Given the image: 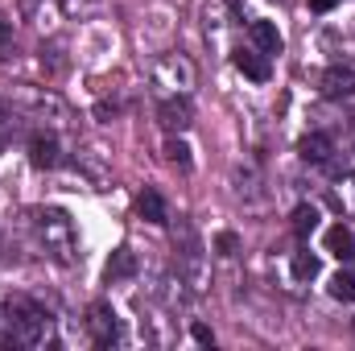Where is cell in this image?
I'll return each instance as SVG.
<instances>
[{"instance_id":"2","label":"cell","mask_w":355,"mask_h":351,"mask_svg":"<svg viewBox=\"0 0 355 351\" xmlns=\"http://www.w3.org/2000/svg\"><path fill=\"white\" fill-rule=\"evenodd\" d=\"M4 323H8V339L12 343H25V348H42V343H50V335H54V323H50V314L42 310V306H33L29 298H8L4 302Z\"/></svg>"},{"instance_id":"25","label":"cell","mask_w":355,"mask_h":351,"mask_svg":"<svg viewBox=\"0 0 355 351\" xmlns=\"http://www.w3.org/2000/svg\"><path fill=\"white\" fill-rule=\"evenodd\" d=\"M335 4H339V0H310V8H314V12H331Z\"/></svg>"},{"instance_id":"8","label":"cell","mask_w":355,"mask_h":351,"mask_svg":"<svg viewBox=\"0 0 355 351\" xmlns=\"http://www.w3.org/2000/svg\"><path fill=\"white\" fill-rule=\"evenodd\" d=\"M29 162H33L37 170H54V166L62 162V149H58V137H50V132H37V137L29 141Z\"/></svg>"},{"instance_id":"4","label":"cell","mask_w":355,"mask_h":351,"mask_svg":"<svg viewBox=\"0 0 355 351\" xmlns=\"http://www.w3.org/2000/svg\"><path fill=\"white\" fill-rule=\"evenodd\" d=\"M153 87L162 95H190V87H194V62L186 54H162L153 62Z\"/></svg>"},{"instance_id":"26","label":"cell","mask_w":355,"mask_h":351,"mask_svg":"<svg viewBox=\"0 0 355 351\" xmlns=\"http://www.w3.org/2000/svg\"><path fill=\"white\" fill-rule=\"evenodd\" d=\"M0 116H4V103H0Z\"/></svg>"},{"instance_id":"20","label":"cell","mask_w":355,"mask_h":351,"mask_svg":"<svg viewBox=\"0 0 355 351\" xmlns=\"http://www.w3.org/2000/svg\"><path fill=\"white\" fill-rule=\"evenodd\" d=\"M327 293H331L335 302H355V277L352 273H335V277L327 281Z\"/></svg>"},{"instance_id":"11","label":"cell","mask_w":355,"mask_h":351,"mask_svg":"<svg viewBox=\"0 0 355 351\" xmlns=\"http://www.w3.org/2000/svg\"><path fill=\"white\" fill-rule=\"evenodd\" d=\"M248 37H252V46H257L261 54H268V58L285 50V37H281V29H277L272 21H252V25H248Z\"/></svg>"},{"instance_id":"1","label":"cell","mask_w":355,"mask_h":351,"mask_svg":"<svg viewBox=\"0 0 355 351\" xmlns=\"http://www.w3.org/2000/svg\"><path fill=\"white\" fill-rule=\"evenodd\" d=\"M29 223H33V236H37V244L46 248V257H54V261H62V264L75 261L79 244H75V223H71L67 211H58V207H37Z\"/></svg>"},{"instance_id":"6","label":"cell","mask_w":355,"mask_h":351,"mask_svg":"<svg viewBox=\"0 0 355 351\" xmlns=\"http://www.w3.org/2000/svg\"><path fill=\"white\" fill-rule=\"evenodd\" d=\"M157 120H162L166 132H186V128L194 124V108H190L186 95H166L162 108H157Z\"/></svg>"},{"instance_id":"10","label":"cell","mask_w":355,"mask_h":351,"mask_svg":"<svg viewBox=\"0 0 355 351\" xmlns=\"http://www.w3.org/2000/svg\"><path fill=\"white\" fill-rule=\"evenodd\" d=\"M322 95L327 99H352L355 95V71L352 67H331L322 75Z\"/></svg>"},{"instance_id":"24","label":"cell","mask_w":355,"mask_h":351,"mask_svg":"<svg viewBox=\"0 0 355 351\" xmlns=\"http://www.w3.org/2000/svg\"><path fill=\"white\" fill-rule=\"evenodd\" d=\"M95 116H99V120H107V116H116V103H95Z\"/></svg>"},{"instance_id":"7","label":"cell","mask_w":355,"mask_h":351,"mask_svg":"<svg viewBox=\"0 0 355 351\" xmlns=\"http://www.w3.org/2000/svg\"><path fill=\"white\" fill-rule=\"evenodd\" d=\"M236 71L244 79H252V83H268L272 79V62H268V54H261L257 46L252 50H236Z\"/></svg>"},{"instance_id":"23","label":"cell","mask_w":355,"mask_h":351,"mask_svg":"<svg viewBox=\"0 0 355 351\" xmlns=\"http://www.w3.org/2000/svg\"><path fill=\"white\" fill-rule=\"evenodd\" d=\"M194 343H202V348H215V335H211V327H194Z\"/></svg>"},{"instance_id":"15","label":"cell","mask_w":355,"mask_h":351,"mask_svg":"<svg viewBox=\"0 0 355 351\" xmlns=\"http://www.w3.org/2000/svg\"><path fill=\"white\" fill-rule=\"evenodd\" d=\"M327 252L331 257H339V261H347V257H355V236L352 228H343V223H335V228H327Z\"/></svg>"},{"instance_id":"19","label":"cell","mask_w":355,"mask_h":351,"mask_svg":"<svg viewBox=\"0 0 355 351\" xmlns=\"http://www.w3.org/2000/svg\"><path fill=\"white\" fill-rule=\"evenodd\" d=\"M289 268H293V277H297V281H314L322 264H318V257H314V252H306V248H302V252H293Z\"/></svg>"},{"instance_id":"16","label":"cell","mask_w":355,"mask_h":351,"mask_svg":"<svg viewBox=\"0 0 355 351\" xmlns=\"http://www.w3.org/2000/svg\"><path fill=\"white\" fill-rule=\"evenodd\" d=\"M137 211H141L145 223H166V219H170V215H166V198H162L157 190H145L141 203H137Z\"/></svg>"},{"instance_id":"18","label":"cell","mask_w":355,"mask_h":351,"mask_svg":"<svg viewBox=\"0 0 355 351\" xmlns=\"http://www.w3.org/2000/svg\"><path fill=\"white\" fill-rule=\"evenodd\" d=\"M162 153H166V162H170V166H178V170H190V166H194V157H190V145H186V141H182V132H170V141H166V149H162Z\"/></svg>"},{"instance_id":"13","label":"cell","mask_w":355,"mask_h":351,"mask_svg":"<svg viewBox=\"0 0 355 351\" xmlns=\"http://www.w3.org/2000/svg\"><path fill=\"white\" fill-rule=\"evenodd\" d=\"M103 277H107V285H120V281L137 277V252H132V248H116L112 261H107V268H103Z\"/></svg>"},{"instance_id":"5","label":"cell","mask_w":355,"mask_h":351,"mask_svg":"<svg viewBox=\"0 0 355 351\" xmlns=\"http://www.w3.org/2000/svg\"><path fill=\"white\" fill-rule=\"evenodd\" d=\"M87 331L95 339V348H116L120 343V318L107 302H95L87 310Z\"/></svg>"},{"instance_id":"3","label":"cell","mask_w":355,"mask_h":351,"mask_svg":"<svg viewBox=\"0 0 355 351\" xmlns=\"http://www.w3.org/2000/svg\"><path fill=\"white\" fill-rule=\"evenodd\" d=\"M174 248H178V273L186 277V285L194 293L207 289V257H202V240H198L190 219H178L174 223Z\"/></svg>"},{"instance_id":"9","label":"cell","mask_w":355,"mask_h":351,"mask_svg":"<svg viewBox=\"0 0 355 351\" xmlns=\"http://www.w3.org/2000/svg\"><path fill=\"white\" fill-rule=\"evenodd\" d=\"M297 153H302V162H310V166H331L335 141H331L327 132H310V137L297 141Z\"/></svg>"},{"instance_id":"21","label":"cell","mask_w":355,"mask_h":351,"mask_svg":"<svg viewBox=\"0 0 355 351\" xmlns=\"http://www.w3.org/2000/svg\"><path fill=\"white\" fill-rule=\"evenodd\" d=\"M8 50H12V21L0 12V58H8Z\"/></svg>"},{"instance_id":"22","label":"cell","mask_w":355,"mask_h":351,"mask_svg":"<svg viewBox=\"0 0 355 351\" xmlns=\"http://www.w3.org/2000/svg\"><path fill=\"white\" fill-rule=\"evenodd\" d=\"M215 248H219L223 257H232V252L240 248V240H236V232H219V236H215Z\"/></svg>"},{"instance_id":"14","label":"cell","mask_w":355,"mask_h":351,"mask_svg":"<svg viewBox=\"0 0 355 351\" xmlns=\"http://www.w3.org/2000/svg\"><path fill=\"white\" fill-rule=\"evenodd\" d=\"M331 203H335V207H339L343 215H355V174H347V170H335Z\"/></svg>"},{"instance_id":"12","label":"cell","mask_w":355,"mask_h":351,"mask_svg":"<svg viewBox=\"0 0 355 351\" xmlns=\"http://www.w3.org/2000/svg\"><path fill=\"white\" fill-rule=\"evenodd\" d=\"M17 103H25L33 116H62V99H58V95H50V91L21 87V91H17Z\"/></svg>"},{"instance_id":"17","label":"cell","mask_w":355,"mask_h":351,"mask_svg":"<svg viewBox=\"0 0 355 351\" xmlns=\"http://www.w3.org/2000/svg\"><path fill=\"white\" fill-rule=\"evenodd\" d=\"M318 207H310V203H302L297 211H293V232H297V240H310L314 232H318Z\"/></svg>"}]
</instances>
